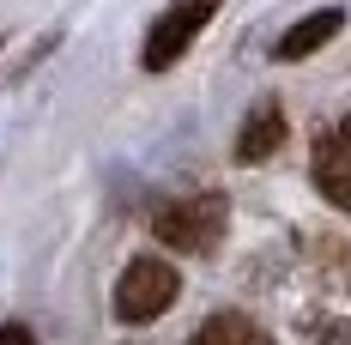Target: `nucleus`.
<instances>
[{
	"label": "nucleus",
	"mask_w": 351,
	"mask_h": 345,
	"mask_svg": "<svg viewBox=\"0 0 351 345\" xmlns=\"http://www.w3.org/2000/svg\"><path fill=\"white\" fill-rule=\"evenodd\" d=\"M176 297H182V273H176L170 261H128V273L115 278V321H128V327H145V321H158V315L170 309Z\"/></svg>",
	"instance_id": "1"
},
{
	"label": "nucleus",
	"mask_w": 351,
	"mask_h": 345,
	"mask_svg": "<svg viewBox=\"0 0 351 345\" xmlns=\"http://www.w3.org/2000/svg\"><path fill=\"white\" fill-rule=\"evenodd\" d=\"M224 0H170L158 19H152V31H145V49H140V67L145 73H170L188 49H194V36L212 25V12H218Z\"/></svg>",
	"instance_id": "2"
},
{
	"label": "nucleus",
	"mask_w": 351,
	"mask_h": 345,
	"mask_svg": "<svg viewBox=\"0 0 351 345\" xmlns=\"http://www.w3.org/2000/svg\"><path fill=\"white\" fill-rule=\"evenodd\" d=\"M224 218H230V206H224V194H188V200H176V206L158 212V237L170 242L176 254H206L212 242L224 237Z\"/></svg>",
	"instance_id": "3"
},
{
	"label": "nucleus",
	"mask_w": 351,
	"mask_h": 345,
	"mask_svg": "<svg viewBox=\"0 0 351 345\" xmlns=\"http://www.w3.org/2000/svg\"><path fill=\"white\" fill-rule=\"evenodd\" d=\"M309 176H315V188H321L339 212H351V115H346V121H333V128L315 139Z\"/></svg>",
	"instance_id": "4"
},
{
	"label": "nucleus",
	"mask_w": 351,
	"mask_h": 345,
	"mask_svg": "<svg viewBox=\"0 0 351 345\" xmlns=\"http://www.w3.org/2000/svg\"><path fill=\"white\" fill-rule=\"evenodd\" d=\"M339 31H346V12H339V6H327V12H309L303 25H291V31L273 43V61H303V55H315L321 43H333Z\"/></svg>",
	"instance_id": "5"
},
{
	"label": "nucleus",
	"mask_w": 351,
	"mask_h": 345,
	"mask_svg": "<svg viewBox=\"0 0 351 345\" xmlns=\"http://www.w3.org/2000/svg\"><path fill=\"white\" fill-rule=\"evenodd\" d=\"M279 139H285V109L273 104V97H261V104L248 109L243 134H237V158H243V164H261L267 152H279Z\"/></svg>",
	"instance_id": "6"
},
{
	"label": "nucleus",
	"mask_w": 351,
	"mask_h": 345,
	"mask_svg": "<svg viewBox=\"0 0 351 345\" xmlns=\"http://www.w3.org/2000/svg\"><path fill=\"white\" fill-rule=\"evenodd\" d=\"M194 345H273V333L261 321H248V315H212L194 333Z\"/></svg>",
	"instance_id": "7"
},
{
	"label": "nucleus",
	"mask_w": 351,
	"mask_h": 345,
	"mask_svg": "<svg viewBox=\"0 0 351 345\" xmlns=\"http://www.w3.org/2000/svg\"><path fill=\"white\" fill-rule=\"evenodd\" d=\"M0 345H36V333L25 321H6V327H0Z\"/></svg>",
	"instance_id": "8"
},
{
	"label": "nucleus",
	"mask_w": 351,
	"mask_h": 345,
	"mask_svg": "<svg viewBox=\"0 0 351 345\" xmlns=\"http://www.w3.org/2000/svg\"><path fill=\"white\" fill-rule=\"evenodd\" d=\"M321 345H351V321H333V327L321 333Z\"/></svg>",
	"instance_id": "9"
}]
</instances>
